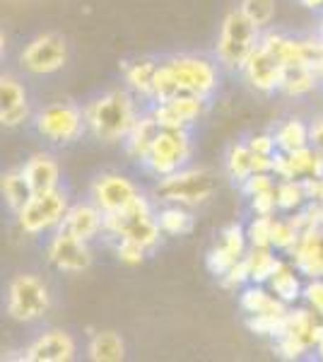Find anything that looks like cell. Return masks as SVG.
I'll use <instances>...</instances> for the list:
<instances>
[{
  "mask_svg": "<svg viewBox=\"0 0 323 362\" xmlns=\"http://www.w3.org/2000/svg\"><path fill=\"white\" fill-rule=\"evenodd\" d=\"M85 121L87 131L97 140L116 143V140H123L128 136L138 116H135V104L131 95L123 90H114L87 104Z\"/></svg>",
  "mask_w": 323,
  "mask_h": 362,
  "instance_id": "cell-1",
  "label": "cell"
},
{
  "mask_svg": "<svg viewBox=\"0 0 323 362\" xmlns=\"http://www.w3.org/2000/svg\"><path fill=\"white\" fill-rule=\"evenodd\" d=\"M261 37L258 27L242 10H234L225 17L217 37V58L225 68H244L251 54L258 49Z\"/></svg>",
  "mask_w": 323,
  "mask_h": 362,
  "instance_id": "cell-2",
  "label": "cell"
},
{
  "mask_svg": "<svg viewBox=\"0 0 323 362\" xmlns=\"http://www.w3.org/2000/svg\"><path fill=\"white\" fill-rule=\"evenodd\" d=\"M191 157V140L184 128H160L157 138L152 140L145 165L157 177H169L179 172Z\"/></svg>",
  "mask_w": 323,
  "mask_h": 362,
  "instance_id": "cell-3",
  "label": "cell"
},
{
  "mask_svg": "<svg viewBox=\"0 0 323 362\" xmlns=\"http://www.w3.org/2000/svg\"><path fill=\"white\" fill-rule=\"evenodd\" d=\"M34 128L41 138L51 143L70 145L82 138V133L87 131V121L85 112L73 104H51L34 116Z\"/></svg>",
  "mask_w": 323,
  "mask_h": 362,
  "instance_id": "cell-4",
  "label": "cell"
},
{
  "mask_svg": "<svg viewBox=\"0 0 323 362\" xmlns=\"http://www.w3.org/2000/svg\"><path fill=\"white\" fill-rule=\"evenodd\" d=\"M51 305L46 283L39 276L22 273L10 283L8 290V314L15 321H34L44 317Z\"/></svg>",
  "mask_w": 323,
  "mask_h": 362,
  "instance_id": "cell-5",
  "label": "cell"
},
{
  "mask_svg": "<svg viewBox=\"0 0 323 362\" xmlns=\"http://www.w3.org/2000/svg\"><path fill=\"white\" fill-rule=\"evenodd\" d=\"M68 208V194L63 189H56L29 198L25 208L17 210V223L27 235H41V232L61 225Z\"/></svg>",
  "mask_w": 323,
  "mask_h": 362,
  "instance_id": "cell-6",
  "label": "cell"
},
{
  "mask_svg": "<svg viewBox=\"0 0 323 362\" xmlns=\"http://www.w3.org/2000/svg\"><path fill=\"white\" fill-rule=\"evenodd\" d=\"M210 194H213V179L201 169L174 172L169 177H162L157 186V196L176 206H198L205 198H210Z\"/></svg>",
  "mask_w": 323,
  "mask_h": 362,
  "instance_id": "cell-7",
  "label": "cell"
},
{
  "mask_svg": "<svg viewBox=\"0 0 323 362\" xmlns=\"http://www.w3.org/2000/svg\"><path fill=\"white\" fill-rule=\"evenodd\" d=\"M20 61L22 68L34 75L56 73L68 61V44L61 34H39L25 46Z\"/></svg>",
  "mask_w": 323,
  "mask_h": 362,
  "instance_id": "cell-8",
  "label": "cell"
},
{
  "mask_svg": "<svg viewBox=\"0 0 323 362\" xmlns=\"http://www.w3.org/2000/svg\"><path fill=\"white\" fill-rule=\"evenodd\" d=\"M167 66L172 68L176 83H179V90L186 92V95H196L205 99L217 87V70L205 58L181 56L167 61Z\"/></svg>",
  "mask_w": 323,
  "mask_h": 362,
  "instance_id": "cell-9",
  "label": "cell"
},
{
  "mask_svg": "<svg viewBox=\"0 0 323 362\" xmlns=\"http://www.w3.org/2000/svg\"><path fill=\"white\" fill-rule=\"evenodd\" d=\"M246 73V80L261 92H273L280 90L285 78V63L280 61V56L270 49L268 44H258V49L251 54V58L246 61V66L242 68Z\"/></svg>",
  "mask_w": 323,
  "mask_h": 362,
  "instance_id": "cell-10",
  "label": "cell"
},
{
  "mask_svg": "<svg viewBox=\"0 0 323 362\" xmlns=\"http://www.w3.org/2000/svg\"><path fill=\"white\" fill-rule=\"evenodd\" d=\"M46 254H49L51 266L61 273H82L92 266V251L87 242L75 239L63 230H58V235L49 242Z\"/></svg>",
  "mask_w": 323,
  "mask_h": 362,
  "instance_id": "cell-11",
  "label": "cell"
},
{
  "mask_svg": "<svg viewBox=\"0 0 323 362\" xmlns=\"http://www.w3.org/2000/svg\"><path fill=\"white\" fill-rule=\"evenodd\" d=\"M201 114H203V97L186 95V92L176 95L169 102H160L155 107V112H152L160 128H186Z\"/></svg>",
  "mask_w": 323,
  "mask_h": 362,
  "instance_id": "cell-12",
  "label": "cell"
},
{
  "mask_svg": "<svg viewBox=\"0 0 323 362\" xmlns=\"http://www.w3.org/2000/svg\"><path fill=\"white\" fill-rule=\"evenodd\" d=\"M92 196L104 213H116V210H123L128 203L135 201L138 189L121 174H104L92 186Z\"/></svg>",
  "mask_w": 323,
  "mask_h": 362,
  "instance_id": "cell-13",
  "label": "cell"
},
{
  "mask_svg": "<svg viewBox=\"0 0 323 362\" xmlns=\"http://www.w3.org/2000/svg\"><path fill=\"white\" fill-rule=\"evenodd\" d=\"M0 102H3L0 121H3L5 128L22 126L32 116L25 85L17 78H13V75H3V80H0Z\"/></svg>",
  "mask_w": 323,
  "mask_h": 362,
  "instance_id": "cell-14",
  "label": "cell"
},
{
  "mask_svg": "<svg viewBox=\"0 0 323 362\" xmlns=\"http://www.w3.org/2000/svg\"><path fill=\"white\" fill-rule=\"evenodd\" d=\"M61 230L73 235L75 239L90 242L99 235V230H104V210L92 203H75L68 208L66 218L61 223Z\"/></svg>",
  "mask_w": 323,
  "mask_h": 362,
  "instance_id": "cell-15",
  "label": "cell"
},
{
  "mask_svg": "<svg viewBox=\"0 0 323 362\" xmlns=\"http://www.w3.org/2000/svg\"><path fill=\"white\" fill-rule=\"evenodd\" d=\"M73 355L75 341L66 331H49L25 350V360L29 362H66L73 360Z\"/></svg>",
  "mask_w": 323,
  "mask_h": 362,
  "instance_id": "cell-16",
  "label": "cell"
},
{
  "mask_svg": "<svg viewBox=\"0 0 323 362\" xmlns=\"http://www.w3.org/2000/svg\"><path fill=\"white\" fill-rule=\"evenodd\" d=\"M22 174H25L29 189H32V196L39 194H49V191L58 189V165L51 155H32L22 167Z\"/></svg>",
  "mask_w": 323,
  "mask_h": 362,
  "instance_id": "cell-17",
  "label": "cell"
},
{
  "mask_svg": "<svg viewBox=\"0 0 323 362\" xmlns=\"http://www.w3.org/2000/svg\"><path fill=\"white\" fill-rule=\"evenodd\" d=\"M157 133H160V124H157L155 116H140L126 136L128 157H133V160H145L152 140L157 138Z\"/></svg>",
  "mask_w": 323,
  "mask_h": 362,
  "instance_id": "cell-18",
  "label": "cell"
},
{
  "mask_svg": "<svg viewBox=\"0 0 323 362\" xmlns=\"http://www.w3.org/2000/svg\"><path fill=\"white\" fill-rule=\"evenodd\" d=\"M126 355V343L114 331H99L90 341V358L97 362H116Z\"/></svg>",
  "mask_w": 323,
  "mask_h": 362,
  "instance_id": "cell-19",
  "label": "cell"
},
{
  "mask_svg": "<svg viewBox=\"0 0 323 362\" xmlns=\"http://www.w3.org/2000/svg\"><path fill=\"white\" fill-rule=\"evenodd\" d=\"M309 126L304 124L302 119H290L285 121L283 126L275 133V143H278L280 153H295V150H302L309 145Z\"/></svg>",
  "mask_w": 323,
  "mask_h": 362,
  "instance_id": "cell-20",
  "label": "cell"
},
{
  "mask_svg": "<svg viewBox=\"0 0 323 362\" xmlns=\"http://www.w3.org/2000/svg\"><path fill=\"white\" fill-rule=\"evenodd\" d=\"M242 309L249 314H283V312H287L283 300L268 295L266 290L258 288V285H251V288H246L242 293Z\"/></svg>",
  "mask_w": 323,
  "mask_h": 362,
  "instance_id": "cell-21",
  "label": "cell"
},
{
  "mask_svg": "<svg viewBox=\"0 0 323 362\" xmlns=\"http://www.w3.org/2000/svg\"><path fill=\"white\" fill-rule=\"evenodd\" d=\"M316 78H319V73H316L314 68L290 66V68H285V78H283L280 90L287 92V95H292V97H302L316 87Z\"/></svg>",
  "mask_w": 323,
  "mask_h": 362,
  "instance_id": "cell-22",
  "label": "cell"
},
{
  "mask_svg": "<svg viewBox=\"0 0 323 362\" xmlns=\"http://www.w3.org/2000/svg\"><path fill=\"white\" fill-rule=\"evenodd\" d=\"M268 285H270V293L278 297V300H283L285 305L287 302H295L299 295H304V288H302V283H299L297 273L285 266L268 280Z\"/></svg>",
  "mask_w": 323,
  "mask_h": 362,
  "instance_id": "cell-23",
  "label": "cell"
},
{
  "mask_svg": "<svg viewBox=\"0 0 323 362\" xmlns=\"http://www.w3.org/2000/svg\"><path fill=\"white\" fill-rule=\"evenodd\" d=\"M3 196L8 198V206L13 210H22L25 203L32 198V189H29L22 169L20 172H8L3 177Z\"/></svg>",
  "mask_w": 323,
  "mask_h": 362,
  "instance_id": "cell-24",
  "label": "cell"
},
{
  "mask_svg": "<svg viewBox=\"0 0 323 362\" xmlns=\"http://www.w3.org/2000/svg\"><path fill=\"white\" fill-rule=\"evenodd\" d=\"M249 266L254 283H268L283 268V261L275 259V254H270L268 249H254V254L249 256Z\"/></svg>",
  "mask_w": 323,
  "mask_h": 362,
  "instance_id": "cell-25",
  "label": "cell"
},
{
  "mask_svg": "<svg viewBox=\"0 0 323 362\" xmlns=\"http://www.w3.org/2000/svg\"><path fill=\"white\" fill-rule=\"evenodd\" d=\"M227 169L234 181L244 184L254 174V150L249 145H234L227 157Z\"/></svg>",
  "mask_w": 323,
  "mask_h": 362,
  "instance_id": "cell-26",
  "label": "cell"
},
{
  "mask_svg": "<svg viewBox=\"0 0 323 362\" xmlns=\"http://www.w3.org/2000/svg\"><path fill=\"white\" fill-rule=\"evenodd\" d=\"M157 68H160V66H155L152 61H138V63H133V66L126 70L128 85H131L135 92H140V95L152 97V83H155Z\"/></svg>",
  "mask_w": 323,
  "mask_h": 362,
  "instance_id": "cell-27",
  "label": "cell"
},
{
  "mask_svg": "<svg viewBox=\"0 0 323 362\" xmlns=\"http://www.w3.org/2000/svg\"><path fill=\"white\" fill-rule=\"evenodd\" d=\"M157 223H160L164 235H186V232H191V227H193V218L184 208L172 206V208L160 210Z\"/></svg>",
  "mask_w": 323,
  "mask_h": 362,
  "instance_id": "cell-28",
  "label": "cell"
},
{
  "mask_svg": "<svg viewBox=\"0 0 323 362\" xmlns=\"http://www.w3.org/2000/svg\"><path fill=\"white\" fill-rule=\"evenodd\" d=\"M275 198H278L280 210H297L304 203V198H307V191H304L302 181L287 179L275 186Z\"/></svg>",
  "mask_w": 323,
  "mask_h": 362,
  "instance_id": "cell-29",
  "label": "cell"
},
{
  "mask_svg": "<svg viewBox=\"0 0 323 362\" xmlns=\"http://www.w3.org/2000/svg\"><path fill=\"white\" fill-rule=\"evenodd\" d=\"M273 225L275 220L270 215H256L251 225L246 227V237L254 244V249H268L273 247Z\"/></svg>",
  "mask_w": 323,
  "mask_h": 362,
  "instance_id": "cell-30",
  "label": "cell"
},
{
  "mask_svg": "<svg viewBox=\"0 0 323 362\" xmlns=\"http://www.w3.org/2000/svg\"><path fill=\"white\" fill-rule=\"evenodd\" d=\"M242 13L249 17L254 25L261 29V27H268L275 17V0H242Z\"/></svg>",
  "mask_w": 323,
  "mask_h": 362,
  "instance_id": "cell-31",
  "label": "cell"
},
{
  "mask_svg": "<svg viewBox=\"0 0 323 362\" xmlns=\"http://www.w3.org/2000/svg\"><path fill=\"white\" fill-rule=\"evenodd\" d=\"M302 237V230L295 220H275L273 225V247L275 249H295Z\"/></svg>",
  "mask_w": 323,
  "mask_h": 362,
  "instance_id": "cell-32",
  "label": "cell"
},
{
  "mask_svg": "<svg viewBox=\"0 0 323 362\" xmlns=\"http://www.w3.org/2000/svg\"><path fill=\"white\" fill-rule=\"evenodd\" d=\"M237 261H239V256L232 254L225 244L210 249V254H208V268H210V273H215V276H225V273L237 264Z\"/></svg>",
  "mask_w": 323,
  "mask_h": 362,
  "instance_id": "cell-33",
  "label": "cell"
},
{
  "mask_svg": "<svg viewBox=\"0 0 323 362\" xmlns=\"http://www.w3.org/2000/svg\"><path fill=\"white\" fill-rule=\"evenodd\" d=\"M246 239L249 237H246V232L239 225H232L222 232V244H225L232 254H237L239 259H244V254H246Z\"/></svg>",
  "mask_w": 323,
  "mask_h": 362,
  "instance_id": "cell-34",
  "label": "cell"
},
{
  "mask_svg": "<svg viewBox=\"0 0 323 362\" xmlns=\"http://www.w3.org/2000/svg\"><path fill=\"white\" fill-rule=\"evenodd\" d=\"M242 186H244L246 196H256V194H263V191H273L275 181H273V174L270 172H254Z\"/></svg>",
  "mask_w": 323,
  "mask_h": 362,
  "instance_id": "cell-35",
  "label": "cell"
},
{
  "mask_svg": "<svg viewBox=\"0 0 323 362\" xmlns=\"http://www.w3.org/2000/svg\"><path fill=\"white\" fill-rule=\"evenodd\" d=\"M116 254H119V259L123 264H140L145 256V247L135 242V239L121 237V244H119V249H116Z\"/></svg>",
  "mask_w": 323,
  "mask_h": 362,
  "instance_id": "cell-36",
  "label": "cell"
},
{
  "mask_svg": "<svg viewBox=\"0 0 323 362\" xmlns=\"http://www.w3.org/2000/svg\"><path fill=\"white\" fill-rule=\"evenodd\" d=\"M251 208H254L256 215H273L275 208H278V198H275V189L273 191H263V194L251 196Z\"/></svg>",
  "mask_w": 323,
  "mask_h": 362,
  "instance_id": "cell-37",
  "label": "cell"
},
{
  "mask_svg": "<svg viewBox=\"0 0 323 362\" xmlns=\"http://www.w3.org/2000/svg\"><path fill=\"white\" fill-rule=\"evenodd\" d=\"M304 297H307V302L314 307L316 314H323V280L321 278H314L307 288H304Z\"/></svg>",
  "mask_w": 323,
  "mask_h": 362,
  "instance_id": "cell-38",
  "label": "cell"
},
{
  "mask_svg": "<svg viewBox=\"0 0 323 362\" xmlns=\"http://www.w3.org/2000/svg\"><path fill=\"white\" fill-rule=\"evenodd\" d=\"M249 148L254 150L256 155H275V153H278V143H275V136H256L249 143Z\"/></svg>",
  "mask_w": 323,
  "mask_h": 362,
  "instance_id": "cell-39",
  "label": "cell"
},
{
  "mask_svg": "<svg viewBox=\"0 0 323 362\" xmlns=\"http://www.w3.org/2000/svg\"><path fill=\"white\" fill-rule=\"evenodd\" d=\"M309 136H311V143L319 150H323V119L314 121V124L309 126Z\"/></svg>",
  "mask_w": 323,
  "mask_h": 362,
  "instance_id": "cell-40",
  "label": "cell"
},
{
  "mask_svg": "<svg viewBox=\"0 0 323 362\" xmlns=\"http://www.w3.org/2000/svg\"><path fill=\"white\" fill-rule=\"evenodd\" d=\"M302 5L309 10H319V8H323V0H302Z\"/></svg>",
  "mask_w": 323,
  "mask_h": 362,
  "instance_id": "cell-41",
  "label": "cell"
},
{
  "mask_svg": "<svg viewBox=\"0 0 323 362\" xmlns=\"http://www.w3.org/2000/svg\"><path fill=\"white\" fill-rule=\"evenodd\" d=\"M321 37H323V22H321Z\"/></svg>",
  "mask_w": 323,
  "mask_h": 362,
  "instance_id": "cell-42",
  "label": "cell"
}]
</instances>
